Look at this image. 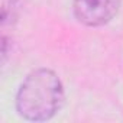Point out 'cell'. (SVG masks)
Returning a JSON list of instances; mask_svg holds the SVG:
<instances>
[{"mask_svg":"<svg viewBox=\"0 0 123 123\" xmlns=\"http://www.w3.org/2000/svg\"><path fill=\"white\" fill-rule=\"evenodd\" d=\"M122 6V0H73L77 22L88 28H100L111 22Z\"/></svg>","mask_w":123,"mask_h":123,"instance_id":"7a4b0ae2","label":"cell"},{"mask_svg":"<svg viewBox=\"0 0 123 123\" xmlns=\"http://www.w3.org/2000/svg\"><path fill=\"white\" fill-rule=\"evenodd\" d=\"M65 103V90L58 74L49 68L32 70L16 93V111L29 122L52 119Z\"/></svg>","mask_w":123,"mask_h":123,"instance_id":"6da1fadb","label":"cell"},{"mask_svg":"<svg viewBox=\"0 0 123 123\" xmlns=\"http://www.w3.org/2000/svg\"><path fill=\"white\" fill-rule=\"evenodd\" d=\"M22 12V0H2V28L13 26Z\"/></svg>","mask_w":123,"mask_h":123,"instance_id":"3957f363","label":"cell"}]
</instances>
